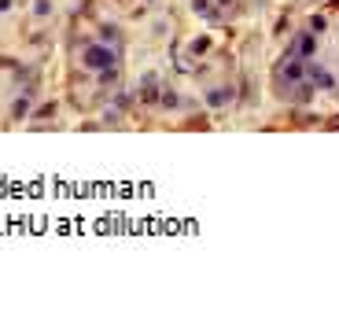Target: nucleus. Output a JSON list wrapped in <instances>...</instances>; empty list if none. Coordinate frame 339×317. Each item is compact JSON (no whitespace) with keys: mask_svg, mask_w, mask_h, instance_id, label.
<instances>
[{"mask_svg":"<svg viewBox=\"0 0 339 317\" xmlns=\"http://www.w3.org/2000/svg\"><path fill=\"white\" fill-rule=\"evenodd\" d=\"M276 78H280L284 85H291V81H303L306 78V59H295V56H288L280 63V70H276Z\"/></svg>","mask_w":339,"mask_h":317,"instance_id":"obj_1","label":"nucleus"},{"mask_svg":"<svg viewBox=\"0 0 339 317\" xmlns=\"http://www.w3.org/2000/svg\"><path fill=\"white\" fill-rule=\"evenodd\" d=\"M85 67H92V70H107V67H114V52H107L103 44H92V48L85 52Z\"/></svg>","mask_w":339,"mask_h":317,"instance_id":"obj_2","label":"nucleus"},{"mask_svg":"<svg viewBox=\"0 0 339 317\" xmlns=\"http://www.w3.org/2000/svg\"><path fill=\"white\" fill-rule=\"evenodd\" d=\"M313 52H317V37H313L310 30H306V34H299L295 44H291V56H295V59H310Z\"/></svg>","mask_w":339,"mask_h":317,"instance_id":"obj_3","label":"nucleus"},{"mask_svg":"<svg viewBox=\"0 0 339 317\" xmlns=\"http://www.w3.org/2000/svg\"><path fill=\"white\" fill-rule=\"evenodd\" d=\"M229 100H233V92H229V89H214V92H206V104H210V107H225Z\"/></svg>","mask_w":339,"mask_h":317,"instance_id":"obj_4","label":"nucleus"},{"mask_svg":"<svg viewBox=\"0 0 339 317\" xmlns=\"http://www.w3.org/2000/svg\"><path fill=\"white\" fill-rule=\"evenodd\" d=\"M313 78H317V85H321V89H336V78H332L328 70H313Z\"/></svg>","mask_w":339,"mask_h":317,"instance_id":"obj_5","label":"nucleus"},{"mask_svg":"<svg viewBox=\"0 0 339 317\" xmlns=\"http://www.w3.org/2000/svg\"><path fill=\"white\" fill-rule=\"evenodd\" d=\"M321 30H325V19H321V15H313V22H310V34H321Z\"/></svg>","mask_w":339,"mask_h":317,"instance_id":"obj_6","label":"nucleus"},{"mask_svg":"<svg viewBox=\"0 0 339 317\" xmlns=\"http://www.w3.org/2000/svg\"><path fill=\"white\" fill-rule=\"evenodd\" d=\"M196 7H199V11H206V7H210V0H196Z\"/></svg>","mask_w":339,"mask_h":317,"instance_id":"obj_7","label":"nucleus"},{"mask_svg":"<svg viewBox=\"0 0 339 317\" xmlns=\"http://www.w3.org/2000/svg\"><path fill=\"white\" fill-rule=\"evenodd\" d=\"M221 4H225V7H229V4H233V0H221Z\"/></svg>","mask_w":339,"mask_h":317,"instance_id":"obj_8","label":"nucleus"}]
</instances>
